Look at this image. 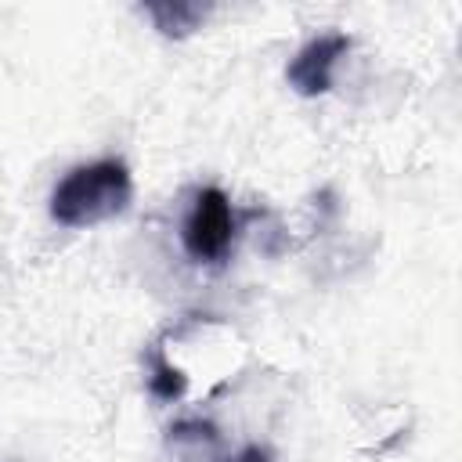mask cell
I'll use <instances>...</instances> for the list:
<instances>
[{"label":"cell","mask_w":462,"mask_h":462,"mask_svg":"<svg viewBox=\"0 0 462 462\" xmlns=\"http://www.w3.org/2000/svg\"><path fill=\"white\" fill-rule=\"evenodd\" d=\"M350 51V36L346 32H321L314 36L310 43H303L296 51V58L289 61L285 69V79L296 94L303 97H318V94H328L332 87V72L336 65L343 61V54Z\"/></svg>","instance_id":"3"},{"label":"cell","mask_w":462,"mask_h":462,"mask_svg":"<svg viewBox=\"0 0 462 462\" xmlns=\"http://www.w3.org/2000/svg\"><path fill=\"white\" fill-rule=\"evenodd\" d=\"M170 437L173 440H217V426L202 422V419H184V422L170 426Z\"/></svg>","instance_id":"6"},{"label":"cell","mask_w":462,"mask_h":462,"mask_svg":"<svg viewBox=\"0 0 462 462\" xmlns=\"http://www.w3.org/2000/svg\"><path fill=\"white\" fill-rule=\"evenodd\" d=\"M134 180L123 159H94L72 166L51 191V217L61 227H94L130 209Z\"/></svg>","instance_id":"1"},{"label":"cell","mask_w":462,"mask_h":462,"mask_svg":"<svg viewBox=\"0 0 462 462\" xmlns=\"http://www.w3.org/2000/svg\"><path fill=\"white\" fill-rule=\"evenodd\" d=\"M235 242V209L220 188H199L184 224H180V245L195 263H220L231 253Z\"/></svg>","instance_id":"2"},{"label":"cell","mask_w":462,"mask_h":462,"mask_svg":"<svg viewBox=\"0 0 462 462\" xmlns=\"http://www.w3.org/2000/svg\"><path fill=\"white\" fill-rule=\"evenodd\" d=\"M148 390H152L155 401H177L188 390V375L166 357L162 339H155L148 346Z\"/></svg>","instance_id":"5"},{"label":"cell","mask_w":462,"mask_h":462,"mask_svg":"<svg viewBox=\"0 0 462 462\" xmlns=\"http://www.w3.org/2000/svg\"><path fill=\"white\" fill-rule=\"evenodd\" d=\"M235 462H271V455H267L263 448H245V451H242Z\"/></svg>","instance_id":"7"},{"label":"cell","mask_w":462,"mask_h":462,"mask_svg":"<svg viewBox=\"0 0 462 462\" xmlns=\"http://www.w3.org/2000/svg\"><path fill=\"white\" fill-rule=\"evenodd\" d=\"M141 11L152 18V25L162 36H173V40L191 36L209 18V4H199V0H152Z\"/></svg>","instance_id":"4"}]
</instances>
